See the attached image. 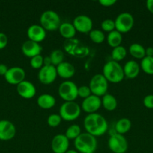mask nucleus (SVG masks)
Here are the masks:
<instances>
[{
	"label": "nucleus",
	"mask_w": 153,
	"mask_h": 153,
	"mask_svg": "<svg viewBox=\"0 0 153 153\" xmlns=\"http://www.w3.org/2000/svg\"><path fill=\"white\" fill-rule=\"evenodd\" d=\"M83 125L86 132L94 137L104 134L108 128L106 120L98 113L88 114L84 119Z\"/></svg>",
	"instance_id": "1"
},
{
	"label": "nucleus",
	"mask_w": 153,
	"mask_h": 153,
	"mask_svg": "<svg viewBox=\"0 0 153 153\" xmlns=\"http://www.w3.org/2000/svg\"><path fill=\"white\" fill-rule=\"evenodd\" d=\"M103 76L108 82L119 83L124 79V74L123 67L118 62L115 61H109L104 65Z\"/></svg>",
	"instance_id": "2"
},
{
	"label": "nucleus",
	"mask_w": 153,
	"mask_h": 153,
	"mask_svg": "<svg viewBox=\"0 0 153 153\" xmlns=\"http://www.w3.org/2000/svg\"><path fill=\"white\" fill-rule=\"evenodd\" d=\"M74 146L76 151L81 153L94 152L97 149V139L88 133H81L74 140Z\"/></svg>",
	"instance_id": "3"
},
{
	"label": "nucleus",
	"mask_w": 153,
	"mask_h": 153,
	"mask_svg": "<svg viewBox=\"0 0 153 153\" xmlns=\"http://www.w3.org/2000/svg\"><path fill=\"white\" fill-rule=\"evenodd\" d=\"M40 23L46 31H52L58 29L62 22L60 16L56 12L52 10H47L44 11L40 15Z\"/></svg>",
	"instance_id": "4"
},
{
	"label": "nucleus",
	"mask_w": 153,
	"mask_h": 153,
	"mask_svg": "<svg viewBox=\"0 0 153 153\" xmlns=\"http://www.w3.org/2000/svg\"><path fill=\"white\" fill-rule=\"evenodd\" d=\"M81 113V107L73 102H64L59 108V115L65 121H73L77 119Z\"/></svg>",
	"instance_id": "5"
},
{
	"label": "nucleus",
	"mask_w": 153,
	"mask_h": 153,
	"mask_svg": "<svg viewBox=\"0 0 153 153\" xmlns=\"http://www.w3.org/2000/svg\"><path fill=\"white\" fill-rule=\"evenodd\" d=\"M78 87L72 81H64L60 84L58 89L59 97L65 102H73L78 97Z\"/></svg>",
	"instance_id": "6"
},
{
	"label": "nucleus",
	"mask_w": 153,
	"mask_h": 153,
	"mask_svg": "<svg viewBox=\"0 0 153 153\" xmlns=\"http://www.w3.org/2000/svg\"><path fill=\"white\" fill-rule=\"evenodd\" d=\"M92 94L100 97L107 94L108 82L103 74H96L92 76L89 82Z\"/></svg>",
	"instance_id": "7"
},
{
	"label": "nucleus",
	"mask_w": 153,
	"mask_h": 153,
	"mask_svg": "<svg viewBox=\"0 0 153 153\" xmlns=\"http://www.w3.org/2000/svg\"><path fill=\"white\" fill-rule=\"evenodd\" d=\"M114 21H115L116 30L121 34L130 31L134 24V16L128 12H122L119 13Z\"/></svg>",
	"instance_id": "8"
},
{
	"label": "nucleus",
	"mask_w": 153,
	"mask_h": 153,
	"mask_svg": "<svg viewBox=\"0 0 153 153\" xmlns=\"http://www.w3.org/2000/svg\"><path fill=\"white\" fill-rule=\"evenodd\" d=\"M108 146L113 153H125L128 148V143L124 135L115 132L110 137Z\"/></svg>",
	"instance_id": "9"
},
{
	"label": "nucleus",
	"mask_w": 153,
	"mask_h": 153,
	"mask_svg": "<svg viewBox=\"0 0 153 153\" xmlns=\"http://www.w3.org/2000/svg\"><path fill=\"white\" fill-rule=\"evenodd\" d=\"M56 68L54 66H43L39 70L38 78L43 85H50L55 82L57 77Z\"/></svg>",
	"instance_id": "10"
},
{
	"label": "nucleus",
	"mask_w": 153,
	"mask_h": 153,
	"mask_svg": "<svg viewBox=\"0 0 153 153\" xmlns=\"http://www.w3.org/2000/svg\"><path fill=\"white\" fill-rule=\"evenodd\" d=\"M26 72L22 67H13L8 69L4 76L6 82L13 85H17L25 80Z\"/></svg>",
	"instance_id": "11"
},
{
	"label": "nucleus",
	"mask_w": 153,
	"mask_h": 153,
	"mask_svg": "<svg viewBox=\"0 0 153 153\" xmlns=\"http://www.w3.org/2000/svg\"><path fill=\"white\" fill-rule=\"evenodd\" d=\"M73 25L76 31L86 34L92 30L93 22L87 15H78L74 19Z\"/></svg>",
	"instance_id": "12"
},
{
	"label": "nucleus",
	"mask_w": 153,
	"mask_h": 153,
	"mask_svg": "<svg viewBox=\"0 0 153 153\" xmlns=\"http://www.w3.org/2000/svg\"><path fill=\"white\" fill-rule=\"evenodd\" d=\"M69 140L64 134L54 136L51 142V149L54 153H65L68 150Z\"/></svg>",
	"instance_id": "13"
},
{
	"label": "nucleus",
	"mask_w": 153,
	"mask_h": 153,
	"mask_svg": "<svg viewBox=\"0 0 153 153\" xmlns=\"http://www.w3.org/2000/svg\"><path fill=\"white\" fill-rule=\"evenodd\" d=\"M16 134V127L10 121L7 120H0V140H10Z\"/></svg>",
	"instance_id": "14"
},
{
	"label": "nucleus",
	"mask_w": 153,
	"mask_h": 153,
	"mask_svg": "<svg viewBox=\"0 0 153 153\" xmlns=\"http://www.w3.org/2000/svg\"><path fill=\"white\" fill-rule=\"evenodd\" d=\"M100 106H101L100 97L92 94L91 96L83 100L81 105V109L88 114H93L96 113Z\"/></svg>",
	"instance_id": "15"
},
{
	"label": "nucleus",
	"mask_w": 153,
	"mask_h": 153,
	"mask_svg": "<svg viewBox=\"0 0 153 153\" xmlns=\"http://www.w3.org/2000/svg\"><path fill=\"white\" fill-rule=\"evenodd\" d=\"M16 91L21 97L26 100H29L35 96L36 88L32 82L24 80L16 85Z\"/></svg>",
	"instance_id": "16"
},
{
	"label": "nucleus",
	"mask_w": 153,
	"mask_h": 153,
	"mask_svg": "<svg viewBox=\"0 0 153 153\" xmlns=\"http://www.w3.org/2000/svg\"><path fill=\"white\" fill-rule=\"evenodd\" d=\"M46 31L40 25H31L27 29L28 40L36 43H40L46 38Z\"/></svg>",
	"instance_id": "17"
},
{
	"label": "nucleus",
	"mask_w": 153,
	"mask_h": 153,
	"mask_svg": "<svg viewBox=\"0 0 153 153\" xmlns=\"http://www.w3.org/2000/svg\"><path fill=\"white\" fill-rule=\"evenodd\" d=\"M21 49L25 56L32 58L34 56L40 55L42 47L40 43L28 40L22 43Z\"/></svg>",
	"instance_id": "18"
},
{
	"label": "nucleus",
	"mask_w": 153,
	"mask_h": 153,
	"mask_svg": "<svg viewBox=\"0 0 153 153\" xmlns=\"http://www.w3.org/2000/svg\"><path fill=\"white\" fill-rule=\"evenodd\" d=\"M56 68L57 75L64 79H68L73 77L76 71L74 66L67 61L62 62L59 65L56 67Z\"/></svg>",
	"instance_id": "19"
},
{
	"label": "nucleus",
	"mask_w": 153,
	"mask_h": 153,
	"mask_svg": "<svg viewBox=\"0 0 153 153\" xmlns=\"http://www.w3.org/2000/svg\"><path fill=\"white\" fill-rule=\"evenodd\" d=\"M140 70V66L136 61H128L125 63L123 67L124 76L128 79H134L138 76Z\"/></svg>",
	"instance_id": "20"
},
{
	"label": "nucleus",
	"mask_w": 153,
	"mask_h": 153,
	"mask_svg": "<svg viewBox=\"0 0 153 153\" xmlns=\"http://www.w3.org/2000/svg\"><path fill=\"white\" fill-rule=\"evenodd\" d=\"M38 105L42 109H50L56 105V99L49 94H44L39 96L37 99Z\"/></svg>",
	"instance_id": "21"
},
{
	"label": "nucleus",
	"mask_w": 153,
	"mask_h": 153,
	"mask_svg": "<svg viewBox=\"0 0 153 153\" xmlns=\"http://www.w3.org/2000/svg\"><path fill=\"white\" fill-rule=\"evenodd\" d=\"M58 31H59L62 37L67 39V40L73 39L76 35V32L73 23H70V22H63V23H62L60 25L59 28H58Z\"/></svg>",
	"instance_id": "22"
},
{
	"label": "nucleus",
	"mask_w": 153,
	"mask_h": 153,
	"mask_svg": "<svg viewBox=\"0 0 153 153\" xmlns=\"http://www.w3.org/2000/svg\"><path fill=\"white\" fill-rule=\"evenodd\" d=\"M101 105L105 110L108 111H112L115 110L118 105V102L116 97L110 94H106L102 97Z\"/></svg>",
	"instance_id": "23"
},
{
	"label": "nucleus",
	"mask_w": 153,
	"mask_h": 153,
	"mask_svg": "<svg viewBox=\"0 0 153 153\" xmlns=\"http://www.w3.org/2000/svg\"><path fill=\"white\" fill-rule=\"evenodd\" d=\"M131 128V122L128 118L123 117L118 120L115 126L116 133L119 134H124L130 131Z\"/></svg>",
	"instance_id": "24"
},
{
	"label": "nucleus",
	"mask_w": 153,
	"mask_h": 153,
	"mask_svg": "<svg viewBox=\"0 0 153 153\" xmlns=\"http://www.w3.org/2000/svg\"><path fill=\"white\" fill-rule=\"evenodd\" d=\"M107 43L112 48H116L118 46H121L122 41V36L120 32L116 30L111 31L108 34L106 37Z\"/></svg>",
	"instance_id": "25"
},
{
	"label": "nucleus",
	"mask_w": 153,
	"mask_h": 153,
	"mask_svg": "<svg viewBox=\"0 0 153 153\" xmlns=\"http://www.w3.org/2000/svg\"><path fill=\"white\" fill-rule=\"evenodd\" d=\"M129 52L137 59H142L146 57V49L140 43H132L129 47Z\"/></svg>",
	"instance_id": "26"
},
{
	"label": "nucleus",
	"mask_w": 153,
	"mask_h": 153,
	"mask_svg": "<svg viewBox=\"0 0 153 153\" xmlns=\"http://www.w3.org/2000/svg\"><path fill=\"white\" fill-rule=\"evenodd\" d=\"M126 55H127V50L122 46H118L117 47L113 48L112 52H111V57L112 58V61H115L116 62L122 61L125 58Z\"/></svg>",
	"instance_id": "27"
},
{
	"label": "nucleus",
	"mask_w": 153,
	"mask_h": 153,
	"mask_svg": "<svg viewBox=\"0 0 153 153\" xmlns=\"http://www.w3.org/2000/svg\"><path fill=\"white\" fill-rule=\"evenodd\" d=\"M50 58L52 62V65L54 67H57L60 64L64 62V54L61 49H55L50 53Z\"/></svg>",
	"instance_id": "28"
},
{
	"label": "nucleus",
	"mask_w": 153,
	"mask_h": 153,
	"mask_svg": "<svg viewBox=\"0 0 153 153\" xmlns=\"http://www.w3.org/2000/svg\"><path fill=\"white\" fill-rule=\"evenodd\" d=\"M81 134V128L80 126L76 125V124H73V125L70 126L68 128H67L65 131L64 135L68 137L69 140H75L76 137H79Z\"/></svg>",
	"instance_id": "29"
},
{
	"label": "nucleus",
	"mask_w": 153,
	"mask_h": 153,
	"mask_svg": "<svg viewBox=\"0 0 153 153\" xmlns=\"http://www.w3.org/2000/svg\"><path fill=\"white\" fill-rule=\"evenodd\" d=\"M140 67L146 74L153 75V57L146 56L142 58Z\"/></svg>",
	"instance_id": "30"
},
{
	"label": "nucleus",
	"mask_w": 153,
	"mask_h": 153,
	"mask_svg": "<svg viewBox=\"0 0 153 153\" xmlns=\"http://www.w3.org/2000/svg\"><path fill=\"white\" fill-rule=\"evenodd\" d=\"M89 37L94 43H102L105 40V35L102 31L99 29H92L89 32Z\"/></svg>",
	"instance_id": "31"
},
{
	"label": "nucleus",
	"mask_w": 153,
	"mask_h": 153,
	"mask_svg": "<svg viewBox=\"0 0 153 153\" xmlns=\"http://www.w3.org/2000/svg\"><path fill=\"white\" fill-rule=\"evenodd\" d=\"M30 65L33 69L40 70L44 66V58L42 55H39L32 58L30 60Z\"/></svg>",
	"instance_id": "32"
},
{
	"label": "nucleus",
	"mask_w": 153,
	"mask_h": 153,
	"mask_svg": "<svg viewBox=\"0 0 153 153\" xmlns=\"http://www.w3.org/2000/svg\"><path fill=\"white\" fill-rule=\"evenodd\" d=\"M62 117L59 114H50L47 118V123L50 127L55 128V127L58 126L62 122Z\"/></svg>",
	"instance_id": "33"
},
{
	"label": "nucleus",
	"mask_w": 153,
	"mask_h": 153,
	"mask_svg": "<svg viewBox=\"0 0 153 153\" xmlns=\"http://www.w3.org/2000/svg\"><path fill=\"white\" fill-rule=\"evenodd\" d=\"M101 25L102 30H104V31L106 32H111V31L116 30V26H115V21L112 20L111 19H104L103 22L100 24Z\"/></svg>",
	"instance_id": "34"
},
{
	"label": "nucleus",
	"mask_w": 153,
	"mask_h": 153,
	"mask_svg": "<svg viewBox=\"0 0 153 153\" xmlns=\"http://www.w3.org/2000/svg\"><path fill=\"white\" fill-rule=\"evenodd\" d=\"M77 94L78 97L83 99V100H85L87 97H88L89 96L92 95V92L89 87L86 86V85H82V86L79 87V88H78Z\"/></svg>",
	"instance_id": "35"
},
{
	"label": "nucleus",
	"mask_w": 153,
	"mask_h": 153,
	"mask_svg": "<svg viewBox=\"0 0 153 153\" xmlns=\"http://www.w3.org/2000/svg\"><path fill=\"white\" fill-rule=\"evenodd\" d=\"M143 105L147 108H153V94H149L144 97Z\"/></svg>",
	"instance_id": "36"
},
{
	"label": "nucleus",
	"mask_w": 153,
	"mask_h": 153,
	"mask_svg": "<svg viewBox=\"0 0 153 153\" xmlns=\"http://www.w3.org/2000/svg\"><path fill=\"white\" fill-rule=\"evenodd\" d=\"M8 37L4 33L0 32V49H2L6 47L8 44Z\"/></svg>",
	"instance_id": "37"
},
{
	"label": "nucleus",
	"mask_w": 153,
	"mask_h": 153,
	"mask_svg": "<svg viewBox=\"0 0 153 153\" xmlns=\"http://www.w3.org/2000/svg\"><path fill=\"white\" fill-rule=\"evenodd\" d=\"M99 3L104 7H110L116 3V0H99Z\"/></svg>",
	"instance_id": "38"
},
{
	"label": "nucleus",
	"mask_w": 153,
	"mask_h": 153,
	"mask_svg": "<svg viewBox=\"0 0 153 153\" xmlns=\"http://www.w3.org/2000/svg\"><path fill=\"white\" fill-rule=\"evenodd\" d=\"M8 70V68L5 64H0V76H5Z\"/></svg>",
	"instance_id": "39"
},
{
	"label": "nucleus",
	"mask_w": 153,
	"mask_h": 153,
	"mask_svg": "<svg viewBox=\"0 0 153 153\" xmlns=\"http://www.w3.org/2000/svg\"><path fill=\"white\" fill-rule=\"evenodd\" d=\"M146 7L152 13H153V0H148L146 1Z\"/></svg>",
	"instance_id": "40"
},
{
	"label": "nucleus",
	"mask_w": 153,
	"mask_h": 153,
	"mask_svg": "<svg viewBox=\"0 0 153 153\" xmlns=\"http://www.w3.org/2000/svg\"><path fill=\"white\" fill-rule=\"evenodd\" d=\"M52 65V62L50 56H46L44 58V66H50Z\"/></svg>",
	"instance_id": "41"
},
{
	"label": "nucleus",
	"mask_w": 153,
	"mask_h": 153,
	"mask_svg": "<svg viewBox=\"0 0 153 153\" xmlns=\"http://www.w3.org/2000/svg\"><path fill=\"white\" fill-rule=\"evenodd\" d=\"M146 56L153 57V48L148 47L146 49Z\"/></svg>",
	"instance_id": "42"
},
{
	"label": "nucleus",
	"mask_w": 153,
	"mask_h": 153,
	"mask_svg": "<svg viewBox=\"0 0 153 153\" xmlns=\"http://www.w3.org/2000/svg\"><path fill=\"white\" fill-rule=\"evenodd\" d=\"M65 153H79L75 149H68Z\"/></svg>",
	"instance_id": "43"
},
{
	"label": "nucleus",
	"mask_w": 153,
	"mask_h": 153,
	"mask_svg": "<svg viewBox=\"0 0 153 153\" xmlns=\"http://www.w3.org/2000/svg\"><path fill=\"white\" fill-rule=\"evenodd\" d=\"M88 153H94V152H88Z\"/></svg>",
	"instance_id": "44"
}]
</instances>
